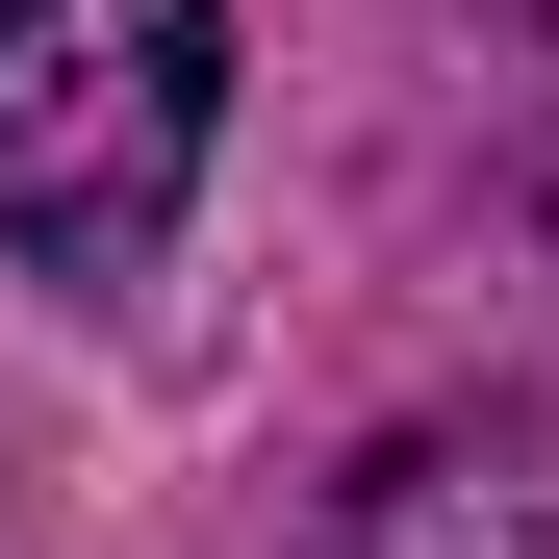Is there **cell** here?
<instances>
[{
    "instance_id": "cell-2",
    "label": "cell",
    "mask_w": 559,
    "mask_h": 559,
    "mask_svg": "<svg viewBox=\"0 0 559 559\" xmlns=\"http://www.w3.org/2000/svg\"><path fill=\"white\" fill-rule=\"evenodd\" d=\"M331 559H559V407H407L331 484Z\"/></svg>"
},
{
    "instance_id": "cell-1",
    "label": "cell",
    "mask_w": 559,
    "mask_h": 559,
    "mask_svg": "<svg viewBox=\"0 0 559 559\" xmlns=\"http://www.w3.org/2000/svg\"><path fill=\"white\" fill-rule=\"evenodd\" d=\"M229 128V0H0V254L128 280L204 204Z\"/></svg>"
}]
</instances>
